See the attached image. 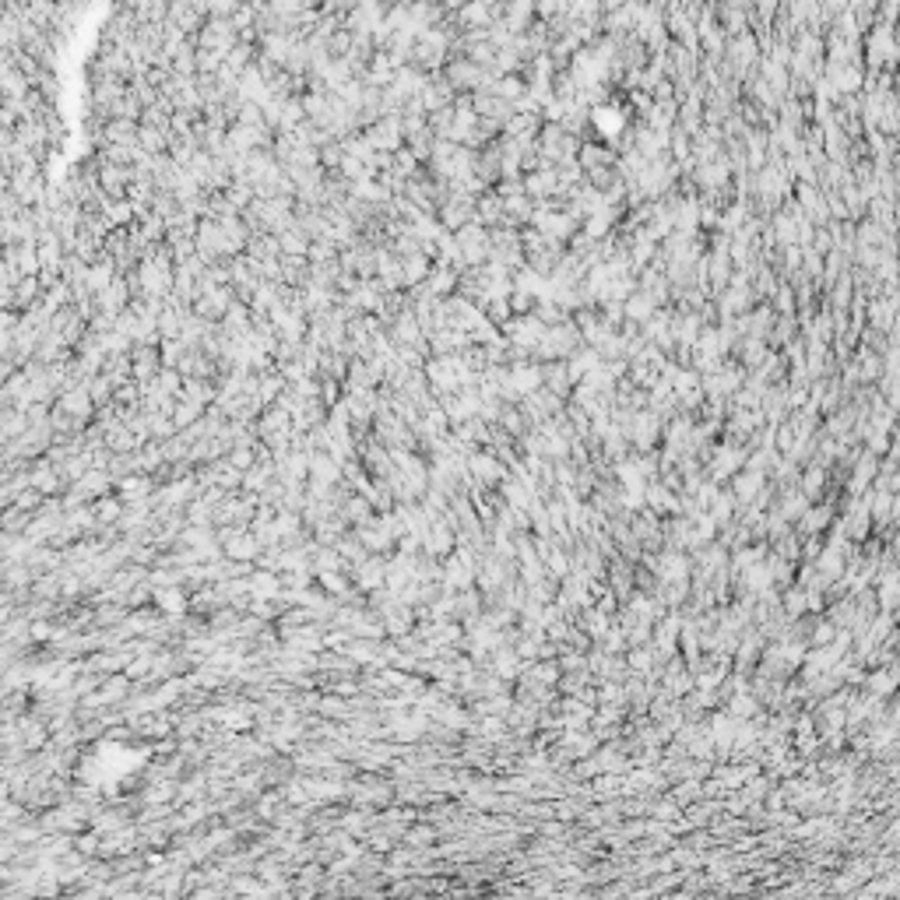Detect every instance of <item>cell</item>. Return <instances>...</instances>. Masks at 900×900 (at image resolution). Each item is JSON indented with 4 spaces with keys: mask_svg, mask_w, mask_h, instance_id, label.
<instances>
[{
    "mask_svg": "<svg viewBox=\"0 0 900 900\" xmlns=\"http://www.w3.org/2000/svg\"><path fill=\"white\" fill-rule=\"evenodd\" d=\"M464 468H468L471 478H478V489L496 485V482L503 478V464H499L489 450H471V454L464 457Z\"/></svg>",
    "mask_w": 900,
    "mask_h": 900,
    "instance_id": "6da1fadb",
    "label": "cell"
},
{
    "mask_svg": "<svg viewBox=\"0 0 900 900\" xmlns=\"http://www.w3.org/2000/svg\"><path fill=\"white\" fill-rule=\"evenodd\" d=\"M760 485H763V471H739L732 478V496L735 503H749L760 496Z\"/></svg>",
    "mask_w": 900,
    "mask_h": 900,
    "instance_id": "7a4b0ae2",
    "label": "cell"
},
{
    "mask_svg": "<svg viewBox=\"0 0 900 900\" xmlns=\"http://www.w3.org/2000/svg\"><path fill=\"white\" fill-rule=\"evenodd\" d=\"M746 461H749V454H746V450H728V447H725V450H718L714 468H711V471H714V482H725V478H728V475H735Z\"/></svg>",
    "mask_w": 900,
    "mask_h": 900,
    "instance_id": "3957f363",
    "label": "cell"
},
{
    "mask_svg": "<svg viewBox=\"0 0 900 900\" xmlns=\"http://www.w3.org/2000/svg\"><path fill=\"white\" fill-rule=\"evenodd\" d=\"M492 669H496V676L499 679H517L520 672H524V661L517 658V651L513 647H496V654H492Z\"/></svg>",
    "mask_w": 900,
    "mask_h": 900,
    "instance_id": "277c9868",
    "label": "cell"
},
{
    "mask_svg": "<svg viewBox=\"0 0 900 900\" xmlns=\"http://www.w3.org/2000/svg\"><path fill=\"white\" fill-rule=\"evenodd\" d=\"M665 690H669V693H679V697L693 690V679H690V672H683V661H679V658L669 665V676H665Z\"/></svg>",
    "mask_w": 900,
    "mask_h": 900,
    "instance_id": "5b68a950",
    "label": "cell"
},
{
    "mask_svg": "<svg viewBox=\"0 0 900 900\" xmlns=\"http://www.w3.org/2000/svg\"><path fill=\"white\" fill-rule=\"evenodd\" d=\"M756 711H760L756 697H749V693H742V690H739V697H732V700H728V714H732V718H739V721H742V718H753Z\"/></svg>",
    "mask_w": 900,
    "mask_h": 900,
    "instance_id": "8992f818",
    "label": "cell"
},
{
    "mask_svg": "<svg viewBox=\"0 0 900 900\" xmlns=\"http://www.w3.org/2000/svg\"><path fill=\"white\" fill-rule=\"evenodd\" d=\"M893 683H896L893 669H886V672H872V676H868V693H872V697H889V693H893Z\"/></svg>",
    "mask_w": 900,
    "mask_h": 900,
    "instance_id": "52a82bcc",
    "label": "cell"
},
{
    "mask_svg": "<svg viewBox=\"0 0 900 900\" xmlns=\"http://www.w3.org/2000/svg\"><path fill=\"white\" fill-rule=\"evenodd\" d=\"M626 661H630V669H633V672H644V676H647V672H651V665H654V651H651V647L633 644V651H630V658H626Z\"/></svg>",
    "mask_w": 900,
    "mask_h": 900,
    "instance_id": "ba28073f",
    "label": "cell"
},
{
    "mask_svg": "<svg viewBox=\"0 0 900 900\" xmlns=\"http://www.w3.org/2000/svg\"><path fill=\"white\" fill-rule=\"evenodd\" d=\"M609 630V623H605V612L602 609H591L587 605V612H584V633H591V637H602Z\"/></svg>",
    "mask_w": 900,
    "mask_h": 900,
    "instance_id": "9c48e42d",
    "label": "cell"
},
{
    "mask_svg": "<svg viewBox=\"0 0 900 900\" xmlns=\"http://www.w3.org/2000/svg\"><path fill=\"white\" fill-rule=\"evenodd\" d=\"M784 612H788V619H795V616L805 612V591H802V587H795V591L784 594Z\"/></svg>",
    "mask_w": 900,
    "mask_h": 900,
    "instance_id": "30bf717a",
    "label": "cell"
},
{
    "mask_svg": "<svg viewBox=\"0 0 900 900\" xmlns=\"http://www.w3.org/2000/svg\"><path fill=\"white\" fill-rule=\"evenodd\" d=\"M819 489H823V468H809V471H805V482H802V496L812 499Z\"/></svg>",
    "mask_w": 900,
    "mask_h": 900,
    "instance_id": "8fae6325",
    "label": "cell"
},
{
    "mask_svg": "<svg viewBox=\"0 0 900 900\" xmlns=\"http://www.w3.org/2000/svg\"><path fill=\"white\" fill-rule=\"evenodd\" d=\"M837 637V626L833 623H819L816 630H812V640H816V647H830V640Z\"/></svg>",
    "mask_w": 900,
    "mask_h": 900,
    "instance_id": "7c38bea8",
    "label": "cell"
},
{
    "mask_svg": "<svg viewBox=\"0 0 900 900\" xmlns=\"http://www.w3.org/2000/svg\"><path fill=\"white\" fill-rule=\"evenodd\" d=\"M697 795H700V784H697V781H686V784H679V788L672 791V802H683V805H686V802H693Z\"/></svg>",
    "mask_w": 900,
    "mask_h": 900,
    "instance_id": "4fadbf2b",
    "label": "cell"
}]
</instances>
